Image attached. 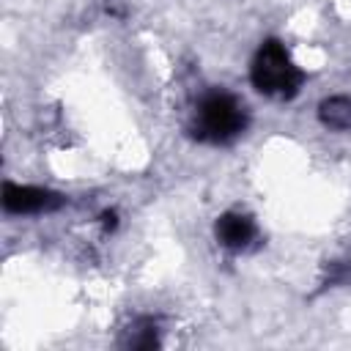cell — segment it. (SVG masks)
Segmentation results:
<instances>
[{"label":"cell","instance_id":"cell-3","mask_svg":"<svg viewBox=\"0 0 351 351\" xmlns=\"http://www.w3.org/2000/svg\"><path fill=\"white\" fill-rule=\"evenodd\" d=\"M66 203L63 195L44 189V186H22V184H5L3 186V208L8 214H44L55 211Z\"/></svg>","mask_w":351,"mask_h":351},{"label":"cell","instance_id":"cell-8","mask_svg":"<svg viewBox=\"0 0 351 351\" xmlns=\"http://www.w3.org/2000/svg\"><path fill=\"white\" fill-rule=\"evenodd\" d=\"M348 271H351V269H348Z\"/></svg>","mask_w":351,"mask_h":351},{"label":"cell","instance_id":"cell-2","mask_svg":"<svg viewBox=\"0 0 351 351\" xmlns=\"http://www.w3.org/2000/svg\"><path fill=\"white\" fill-rule=\"evenodd\" d=\"M250 82L269 99H293L304 85V71L293 63L282 41L266 38L252 55Z\"/></svg>","mask_w":351,"mask_h":351},{"label":"cell","instance_id":"cell-7","mask_svg":"<svg viewBox=\"0 0 351 351\" xmlns=\"http://www.w3.org/2000/svg\"><path fill=\"white\" fill-rule=\"evenodd\" d=\"M115 225H118L115 211H104V214H101V228H104V230H115Z\"/></svg>","mask_w":351,"mask_h":351},{"label":"cell","instance_id":"cell-5","mask_svg":"<svg viewBox=\"0 0 351 351\" xmlns=\"http://www.w3.org/2000/svg\"><path fill=\"white\" fill-rule=\"evenodd\" d=\"M318 121L332 132L351 129V96H329L318 104Z\"/></svg>","mask_w":351,"mask_h":351},{"label":"cell","instance_id":"cell-1","mask_svg":"<svg viewBox=\"0 0 351 351\" xmlns=\"http://www.w3.org/2000/svg\"><path fill=\"white\" fill-rule=\"evenodd\" d=\"M247 129V110L244 104L228 93V90H211L206 93L195 112H192V123L189 132L195 140L208 143V145H228L233 140H239Z\"/></svg>","mask_w":351,"mask_h":351},{"label":"cell","instance_id":"cell-4","mask_svg":"<svg viewBox=\"0 0 351 351\" xmlns=\"http://www.w3.org/2000/svg\"><path fill=\"white\" fill-rule=\"evenodd\" d=\"M214 236L217 241L225 247V250H233V252H241L247 250L255 236H258V228H255V219L250 214H241V211H225L217 217L214 222Z\"/></svg>","mask_w":351,"mask_h":351},{"label":"cell","instance_id":"cell-6","mask_svg":"<svg viewBox=\"0 0 351 351\" xmlns=\"http://www.w3.org/2000/svg\"><path fill=\"white\" fill-rule=\"evenodd\" d=\"M129 348H154L159 346V332H156V321L154 318H140L129 326L126 332V340H123Z\"/></svg>","mask_w":351,"mask_h":351}]
</instances>
